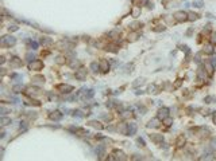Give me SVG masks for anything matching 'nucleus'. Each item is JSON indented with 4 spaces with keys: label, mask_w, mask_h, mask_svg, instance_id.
I'll list each match as a JSON object with an SVG mask.
<instances>
[{
    "label": "nucleus",
    "mask_w": 216,
    "mask_h": 161,
    "mask_svg": "<svg viewBox=\"0 0 216 161\" xmlns=\"http://www.w3.org/2000/svg\"><path fill=\"white\" fill-rule=\"evenodd\" d=\"M168 109H166V107H162V109H159V113H158V118H162V120H165L166 118V117H168L169 116V114H168Z\"/></svg>",
    "instance_id": "20e7f679"
},
{
    "label": "nucleus",
    "mask_w": 216,
    "mask_h": 161,
    "mask_svg": "<svg viewBox=\"0 0 216 161\" xmlns=\"http://www.w3.org/2000/svg\"><path fill=\"white\" fill-rule=\"evenodd\" d=\"M195 4H196V7H201V5H203V1H201V0H197V1H195Z\"/></svg>",
    "instance_id": "dca6fc26"
},
{
    "label": "nucleus",
    "mask_w": 216,
    "mask_h": 161,
    "mask_svg": "<svg viewBox=\"0 0 216 161\" xmlns=\"http://www.w3.org/2000/svg\"><path fill=\"white\" fill-rule=\"evenodd\" d=\"M31 47H33L34 50H35V48H37V43H35V42H34V43H31Z\"/></svg>",
    "instance_id": "a211bd4d"
},
{
    "label": "nucleus",
    "mask_w": 216,
    "mask_h": 161,
    "mask_svg": "<svg viewBox=\"0 0 216 161\" xmlns=\"http://www.w3.org/2000/svg\"><path fill=\"white\" fill-rule=\"evenodd\" d=\"M12 66H20V60H19V58H12V63H11Z\"/></svg>",
    "instance_id": "9b49d317"
},
{
    "label": "nucleus",
    "mask_w": 216,
    "mask_h": 161,
    "mask_svg": "<svg viewBox=\"0 0 216 161\" xmlns=\"http://www.w3.org/2000/svg\"><path fill=\"white\" fill-rule=\"evenodd\" d=\"M96 152H97V154H99V156L101 157V156H103V152H104V146H101V145H100L99 148L96 149Z\"/></svg>",
    "instance_id": "9d476101"
},
{
    "label": "nucleus",
    "mask_w": 216,
    "mask_h": 161,
    "mask_svg": "<svg viewBox=\"0 0 216 161\" xmlns=\"http://www.w3.org/2000/svg\"><path fill=\"white\" fill-rule=\"evenodd\" d=\"M135 132H137V125H135V123H128V126H127V134H128V136H134Z\"/></svg>",
    "instance_id": "7ed1b4c3"
},
{
    "label": "nucleus",
    "mask_w": 216,
    "mask_h": 161,
    "mask_svg": "<svg viewBox=\"0 0 216 161\" xmlns=\"http://www.w3.org/2000/svg\"><path fill=\"white\" fill-rule=\"evenodd\" d=\"M150 138L153 141H161V140H162V137H161V136H155V134H150Z\"/></svg>",
    "instance_id": "f8f14e48"
},
{
    "label": "nucleus",
    "mask_w": 216,
    "mask_h": 161,
    "mask_svg": "<svg viewBox=\"0 0 216 161\" xmlns=\"http://www.w3.org/2000/svg\"><path fill=\"white\" fill-rule=\"evenodd\" d=\"M50 117H51L53 120H61V118H62V114H59V111H54V113L51 114Z\"/></svg>",
    "instance_id": "1a4fd4ad"
},
{
    "label": "nucleus",
    "mask_w": 216,
    "mask_h": 161,
    "mask_svg": "<svg viewBox=\"0 0 216 161\" xmlns=\"http://www.w3.org/2000/svg\"><path fill=\"white\" fill-rule=\"evenodd\" d=\"M16 43V39L12 38V36H4L1 39V44L3 46H14Z\"/></svg>",
    "instance_id": "f257e3e1"
},
{
    "label": "nucleus",
    "mask_w": 216,
    "mask_h": 161,
    "mask_svg": "<svg viewBox=\"0 0 216 161\" xmlns=\"http://www.w3.org/2000/svg\"><path fill=\"white\" fill-rule=\"evenodd\" d=\"M58 89L62 91V93H70V91L73 90V87H72V86H69V85H59Z\"/></svg>",
    "instance_id": "39448f33"
},
{
    "label": "nucleus",
    "mask_w": 216,
    "mask_h": 161,
    "mask_svg": "<svg viewBox=\"0 0 216 161\" xmlns=\"http://www.w3.org/2000/svg\"><path fill=\"white\" fill-rule=\"evenodd\" d=\"M176 18H177L178 20H185V19H186V13H184V12H177V13H176Z\"/></svg>",
    "instance_id": "6e6552de"
},
{
    "label": "nucleus",
    "mask_w": 216,
    "mask_h": 161,
    "mask_svg": "<svg viewBox=\"0 0 216 161\" xmlns=\"http://www.w3.org/2000/svg\"><path fill=\"white\" fill-rule=\"evenodd\" d=\"M100 67H101L103 71H107V70H108V63H107V60H101V62H100Z\"/></svg>",
    "instance_id": "0eeeda50"
},
{
    "label": "nucleus",
    "mask_w": 216,
    "mask_h": 161,
    "mask_svg": "<svg viewBox=\"0 0 216 161\" xmlns=\"http://www.w3.org/2000/svg\"><path fill=\"white\" fill-rule=\"evenodd\" d=\"M27 58H28V60H34V55H31V54H28V55H27Z\"/></svg>",
    "instance_id": "f3484780"
},
{
    "label": "nucleus",
    "mask_w": 216,
    "mask_h": 161,
    "mask_svg": "<svg viewBox=\"0 0 216 161\" xmlns=\"http://www.w3.org/2000/svg\"><path fill=\"white\" fill-rule=\"evenodd\" d=\"M212 42H214V43H216V35H214V39H212Z\"/></svg>",
    "instance_id": "6ab92c4d"
},
{
    "label": "nucleus",
    "mask_w": 216,
    "mask_h": 161,
    "mask_svg": "<svg viewBox=\"0 0 216 161\" xmlns=\"http://www.w3.org/2000/svg\"><path fill=\"white\" fill-rule=\"evenodd\" d=\"M41 43H42V44H50V43H51V39H41Z\"/></svg>",
    "instance_id": "ddd939ff"
},
{
    "label": "nucleus",
    "mask_w": 216,
    "mask_h": 161,
    "mask_svg": "<svg viewBox=\"0 0 216 161\" xmlns=\"http://www.w3.org/2000/svg\"><path fill=\"white\" fill-rule=\"evenodd\" d=\"M85 77H86V70H84V68H80V70H77V73H76V78H77V79L82 80V79H85Z\"/></svg>",
    "instance_id": "f03ea898"
},
{
    "label": "nucleus",
    "mask_w": 216,
    "mask_h": 161,
    "mask_svg": "<svg viewBox=\"0 0 216 161\" xmlns=\"http://www.w3.org/2000/svg\"><path fill=\"white\" fill-rule=\"evenodd\" d=\"M91 68H92L93 71H97V70H99V66H97V63H92V65H91Z\"/></svg>",
    "instance_id": "2eb2a0df"
},
{
    "label": "nucleus",
    "mask_w": 216,
    "mask_h": 161,
    "mask_svg": "<svg viewBox=\"0 0 216 161\" xmlns=\"http://www.w3.org/2000/svg\"><path fill=\"white\" fill-rule=\"evenodd\" d=\"M11 122L10 118H1V125H8Z\"/></svg>",
    "instance_id": "4468645a"
},
{
    "label": "nucleus",
    "mask_w": 216,
    "mask_h": 161,
    "mask_svg": "<svg viewBox=\"0 0 216 161\" xmlns=\"http://www.w3.org/2000/svg\"><path fill=\"white\" fill-rule=\"evenodd\" d=\"M30 68H37V70H39V68L42 67V62H39V60H37V62H33L30 66H28Z\"/></svg>",
    "instance_id": "423d86ee"
}]
</instances>
